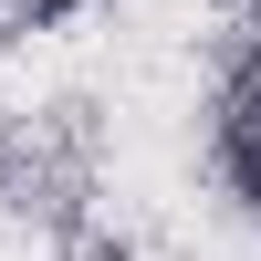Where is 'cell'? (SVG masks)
Masks as SVG:
<instances>
[{"instance_id": "6da1fadb", "label": "cell", "mask_w": 261, "mask_h": 261, "mask_svg": "<svg viewBox=\"0 0 261 261\" xmlns=\"http://www.w3.org/2000/svg\"><path fill=\"white\" fill-rule=\"evenodd\" d=\"M230 167H241V188L261 199V84L230 94Z\"/></svg>"}]
</instances>
